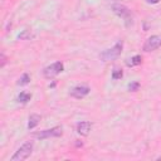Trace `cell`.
Wrapping results in <instances>:
<instances>
[{
	"label": "cell",
	"instance_id": "obj_12",
	"mask_svg": "<svg viewBox=\"0 0 161 161\" xmlns=\"http://www.w3.org/2000/svg\"><path fill=\"white\" fill-rule=\"evenodd\" d=\"M30 98H31V94L29 93V92H20V94L18 96V102H20V103H26V102H29L30 101Z\"/></svg>",
	"mask_w": 161,
	"mask_h": 161
},
{
	"label": "cell",
	"instance_id": "obj_15",
	"mask_svg": "<svg viewBox=\"0 0 161 161\" xmlns=\"http://www.w3.org/2000/svg\"><path fill=\"white\" fill-rule=\"evenodd\" d=\"M138 88H140V83H138V82H133V83L128 84V89H130L131 92H136Z\"/></svg>",
	"mask_w": 161,
	"mask_h": 161
},
{
	"label": "cell",
	"instance_id": "obj_11",
	"mask_svg": "<svg viewBox=\"0 0 161 161\" xmlns=\"http://www.w3.org/2000/svg\"><path fill=\"white\" fill-rule=\"evenodd\" d=\"M18 38H19L20 40H30V39L34 38V34H33L31 30L25 29V30H23V33H20V34L18 35Z\"/></svg>",
	"mask_w": 161,
	"mask_h": 161
},
{
	"label": "cell",
	"instance_id": "obj_6",
	"mask_svg": "<svg viewBox=\"0 0 161 161\" xmlns=\"http://www.w3.org/2000/svg\"><path fill=\"white\" fill-rule=\"evenodd\" d=\"M160 47H161V35H152L145 42L143 50L145 52H152Z\"/></svg>",
	"mask_w": 161,
	"mask_h": 161
},
{
	"label": "cell",
	"instance_id": "obj_10",
	"mask_svg": "<svg viewBox=\"0 0 161 161\" xmlns=\"http://www.w3.org/2000/svg\"><path fill=\"white\" fill-rule=\"evenodd\" d=\"M141 63H142V57L141 55H133L132 58L126 60V64L128 67H136V65H140Z\"/></svg>",
	"mask_w": 161,
	"mask_h": 161
},
{
	"label": "cell",
	"instance_id": "obj_8",
	"mask_svg": "<svg viewBox=\"0 0 161 161\" xmlns=\"http://www.w3.org/2000/svg\"><path fill=\"white\" fill-rule=\"evenodd\" d=\"M92 128V123L89 121H82L77 123V132L82 136H87Z\"/></svg>",
	"mask_w": 161,
	"mask_h": 161
},
{
	"label": "cell",
	"instance_id": "obj_16",
	"mask_svg": "<svg viewBox=\"0 0 161 161\" xmlns=\"http://www.w3.org/2000/svg\"><path fill=\"white\" fill-rule=\"evenodd\" d=\"M0 57H1V64H0V65H1V67H4V65H5V63H6V57H5V54H4V53H1V55H0Z\"/></svg>",
	"mask_w": 161,
	"mask_h": 161
},
{
	"label": "cell",
	"instance_id": "obj_3",
	"mask_svg": "<svg viewBox=\"0 0 161 161\" xmlns=\"http://www.w3.org/2000/svg\"><path fill=\"white\" fill-rule=\"evenodd\" d=\"M33 152V142H25L18 148V151L11 156V161H23L28 158Z\"/></svg>",
	"mask_w": 161,
	"mask_h": 161
},
{
	"label": "cell",
	"instance_id": "obj_4",
	"mask_svg": "<svg viewBox=\"0 0 161 161\" xmlns=\"http://www.w3.org/2000/svg\"><path fill=\"white\" fill-rule=\"evenodd\" d=\"M62 133H63V128L60 126H55L49 130H43V131L35 133L34 137H36L39 140H45V138H50V137H59V136H62Z\"/></svg>",
	"mask_w": 161,
	"mask_h": 161
},
{
	"label": "cell",
	"instance_id": "obj_13",
	"mask_svg": "<svg viewBox=\"0 0 161 161\" xmlns=\"http://www.w3.org/2000/svg\"><path fill=\"white\" fill-rule=\"evenodd\" d=\"M29 80H30V75H29L28 73H24V74L20 77V79H19V82H18V84H20V86H25V84H28V83H29Z\"/></svg>",
	"mask_w": 161,
	"mask_h": 161
},
{
	"label": "cell",
	"instance_id": "obj_17",
	"mask_svg": "<svg viewBox=\"0 0 161 161\" xmlns=\"http://www.w3.org/2000/svg\"><path fill=\"white\" fill-rule=\"evenodd\" d=\"M160 0H146V3H148V4H157Z\"/></svg>",
	"mask_w": 161,
	"mask_h": 161
},
{
	"label": "cell",
	"instance_id": "obj_2",
	"mask_svg": "<svg viewBox=\"0 0 161 161\" xmlns=\"http://www.w3.org/2000/svg\"><path fill=\"white\" fill-rule=\"evenodd\" d=\"M122 48H123V43H122V40H119V42H117L112 48L104 50V52L101 54V59H102L103 62H108V60H114V59H117V58L121 55V53H122Z\"/></svg>",
	"mask_w": 161,
	"mask_h": 161
},
{
	"label": "cell",
	"instance_id": "obj_5",
	"mask_svg": "<svg viewBox=\"0 0 161 161\" xmlns=\"http://www.w3.org/2000/svg\"><path fill=\"white\" fill-rule=\"evenodd\" d=\"M63 69H64L63 63H62V62H55V63H53V64H50V65L45 67V68H44V70H43V74H44V77H45V78L50 79V78H53V77L58 75L59 73H62V72H63Z\"/></svg>",
	"mask_w": 161,
	"mask_h": 161
},
{
	"label": "cell",
	"instance_id": "obj_1",
	"mask_svg": "<svg viewBox=\"0 0 161 161\" xmlns=\"http://www.w3.org/2000/svg\"><path fill=\"white\" fill-rule=\"evenodd\" d=\"M112 11H113L116 15H118L119 18H122L123 21H125V24H126L127 26H130V25L133 24L132 13H131V10H130L128 8H126L125 5H122V4H113V5H112Z\"/></svg>",
	"mask_w": 161,
	"mask_h": 161
},
{
	"label": "cell",
	"instance_id": "obj_14",
	"mask_svg": "<svg viewBox=\"0 0 161 161\" xmlns=\"http://www.w3.org/2000/svg\"><path fill=\"white\" fill-rule=\"evenodd\" d=\"M122 75H123L122 69H119V68H114L113 69V72H112V79H121Z\"/></svg>",
	"mask_w": 161,
	"mask_h": 161
},
{
	"label": "cell",
	"instance_id": "obj_7",
	"mask_svg": "<svg viewBox=\"0 0 161 161\" xmlns=\"http://www.w3.org/2000/svg\"><path fill=\"white\" fill-rule=\"evenodd\" d=\"M89 92H91L89 87H87V86H77V87H74V88L70 91L69 94H70L72 97L77 98V99H80V98L86 97Z\"/></svg>",
	"mask_w": 161,
	"mask_h": 161
},
{
	"label": "cell",
	"instance_id": "obj_9",
	"mask_svg": "<svg viewBox=\"0 0 161 161\" xmlns=\"http://www.w3.org/2000/svg\"><path fill=\"white\" fill-rule=\"evenodd\" d=\"M40 119H42V117H40L39 114H36V113L30 114V117H29V122H28V128H29V130H33L35 126H38V123H39Z\"/></svg>",
	"mask_w": 161,
	"mask_h": 161
}]
</instances>
